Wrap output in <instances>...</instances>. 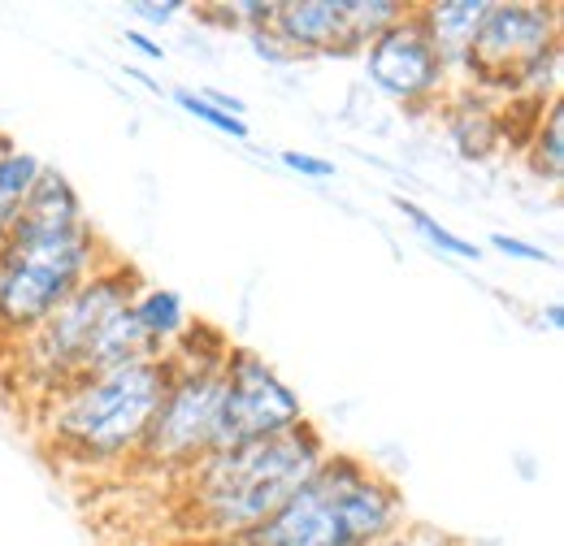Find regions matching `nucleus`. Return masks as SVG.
<instances>
[{"label":"nucleus","instance_id":"nucleus-5","mask_svg":"<svg viewBox=\"0 0 564 546\" xmlns=\"http://www.w3.org/2000/svg\"><path fill=\"white\" fill-rule=\"evenodd\" d=\"M143 286V273L118 256H109L100 270H91L70 299L22 339V373L40 382L44 395H53L57 386H66L74 378L87 373L91 347L100 339V330L131 308L135 291Z\"/></svg>","mask_w":564,"mask_h":546},{"label":"nucleus","instance_id":"nucleus-3","mask_svg":"<svg viewBox=\"0 0 564 546\" xmlns=\"http://www.w3.org/2000/svg\"><path fill=\"white\" fill-rule=\"evenodd\" d=\"M170 386L165 356H143L118 369L83 373L48 395L44 434L53 438L57 456L78 469L122 465L140 456L148 421Z\"/></svg>","mask_w":564,"mask_h":546},{"label":"nucleus","instance_id":"nucleus-2","mask_svg":"<svg viewBox=\"0 0 564 546\" xmlns=\"http://www.w3.org/2000/svg\"><path fill=\"white\" fill-rule=\"evenodd\" d=\"M404 521L395 481L352 451H330L265 525L230 546H378Z\"/></svg>","mask_w":564,"mask_h":546},{"label":"nucleus","instance_id":"nucleus-11","mask_svg":"<svg viewBox=\"0 0 564 546\" xmlns=\"http://www.w3.org/2000/svg\"><path fill=\"white\" fill-rule=\"evenodd\" d=\"M491 0H430L417 4V22H422L430 48L438 53V62L447 69V78H465L469 74V53L478 40V26L487 18Z\"/></svg>","mask_w":564,"mask_h":546},{"label":"nucleus","instance_id":"nucleus-18","mask_svg":"<svg viewBox=\"0 0 564 546\" xmlns=\"http://www.w3.org/2000/svg\"><path fill=\"white\" fill-rule=\"evenodd\" d=\"M378 546H469L465 538H456V534H447V529H438V525H425V521H404L387 543Z\"/></svg>","mask_w":564,"mask_h":546},{"label":"nucleus","instance_id":"nucleus-16","mask_svg":"<svg viewBox=\"0 0 564 546\" xmlns=\"http://www.w3.org/2000/svg\"><path fill=\"white\" fill-rule=\"evenodd\" d=\"M391 205H395V212L422 234L430 248H438L443 256H456V261H482V248L474 243V239H460L456 230H447L434 212H425L417 200H409V196H391Z\"/></svg>","mask_w":564,"mask_h":546},{"label":"nucleus","instance_id":"nucleus-21","mask_svg":"<svg viewBox=\"0 0 564 546\" xmlns=\"http://www.w3.org/2000/svg\"><path fill=\"white\" fill-rule=\"evenodd\" d=\"M279 161H282V170H291V174H300V178H313V183H326V178L339 174L335 161L313 156V152H279Z\"/></svg>","mask_w":564,"mask_h":546},{"label":"nucleus","instance_id":"nucleus-20","mask_svg":"<svg viewBox=\"0 0 564 546\" xmlns=\"http://www.w3.org/2000/svg\"><path fill=\"white\" fill-rule=\"evenodd\" d=\"M491 252L499 256H508V261H530V265H552V252H543L539 243H530V239H517V234H503V230H495L491 234Z\"/></svg>","mask_w":564,"mask_h":546},{"label":"nucleus","instance_id":"nucleus-9","mask_svg":"<svg viewBox=\"0 0 564 546\" xmlns=\"http://www.w3.org/2000/svg\"><path fill=\"white\" fill-rule=\"evenodd\" d=\"M217 391H221V373L170 369V386H165L161 404H156L152 421H148L140 460L156 465V469L192 473L209 456Z\"/></svg>","mask_w":564,"mask_h":546},{"label":"nucleus","instance_id":"nucleus-7","mask_svg":"<svg viewBox=\"0 0 564 546\" xmlns=\"http://www.w3.org/2000/svg\"><path fill=\"white\" fill-rule=\"evenodd\" d=\"M556 44H561V4L491 0L487 18L478 26L474 53H469L465 87L499 105V100H508V78Z\"/></svg>","mask_w":564,"mask_h":546},{"label":"nucleus","instance_id":"nucleus-17","mask_svg":"<svg viewBox=\"0 0 564 546\" xmlns=\"http://www.w3.org/2000/svg\"><path fill=\"white\" fill-rule=\"evenodd\" d=\"M170 100L187 113V118H196V122H205L209 131H217V135H226V139H248L252 131H248V122L243 118H230L226 109H217L213 100H205L200 91H192V87H174L170 91Z\"/></svg>","mask_w":564,"mask_h":546},{"label":"nucleus","instance_id":"nucleus-1","mask_svg":"<svg viewBox=\"0 0 564 546\" xmlns=\"http://www.w3.org/2000/svg\"><path fill=\"white\" fill-rule=\"evenodd\" d=\"M330 456L326 434L313 421H300L274 438L213 451L187 473V512L200 534L239 543L265 525L282 503L317 473Z\"/></svg>","mask_w":564,"mask_h":546},{"label":"nucleus","instance_id":"nucleus-19","mask_svg":"<svg viewBox=\"0 0 564 546\" xmlns=\"http://www.w3.org/2000/svg\"><path fill=\"white\" fill-rule=\"evenodd\" d=\"M248 35V48L265 62V66H295L300 57H295V48L282 40L274 26H261V31H243Z\"/></svg>","mask_w":564,"mask_h":546},{"label":"nucleus","instance_id":"nucleus-14","mask_svg":"<svg viewBox=\"0 0 564 546\" xmlns=\"http://www.w3.org/2000/svg\"><path fill=\"white\" fill-rule=\"evenodd\" d=\"M40 170H44V161L35 152H26L9 135H0V243L9 239L18 212H22L35 178H40Z\"/></svg>","mask_w":564,"mask_h":546},{"label":"nucleus","instance_id":"nucleus-10","mask_svg":"<svg viewBox=\"0 0 564 546\" xmlns=\"http://www.w3.org/2000/svg\"><path fill=\"white\" fill-rule=\"evenodd\" d=\"M365 62V78L395 100L409 113H425L438 109L443 96L452 91V78L438 62V53L430 48L422 22H417V4L409 9V18H400L395 26H387L382 35H373L360 53Z\"/></svg>","mask_w":564,"mask_h":546},{"label":"nucleus","instance_id":"nucleus-23","mask_svg":"<svg viewBox=\"0 0 564 546\" xmlns=\"http://www.w3.org/2000/svg\"><path fill=\"white\" fill-rule=\"evenodd\" d=\"M127 44L140 53L143 62H165V48H161V40H152L148 31H127Z\"/></svg>","mask_w":564,"mask_h":546},{"label":"nucleus","instance_id":"nucleus-22","mask_svg":"<svg viewBox=\"0 0 564 546\" xmlns=\"http://www.w3.org/2000/svg\"><path fill=\"white\" fill-rule=\"evenodd\" d=\"M183 9L187 4H178V0H135V4H127V13L140 18L143 26H170Z\"/></svg>","mask_w":564,"mask_h":546},{"label":"nucleus","instance_id":"nucleus-12","mask_svg":"<svg viewBox=\"0 0 564 546\" xmlns=\"http://www.w3.org/2000/svg\"><path fill=\"white\" fill-rule=\"evenodd\" d=\"M443 122H447V139L452 148L465 156V161H491L495 152H503L508 143V122H503V109L469 91V87H456L443 96Z\"/></svg>","mask_w":564,"mask_h":546},{"label":"nucleus","instance_id":"nucleus-6","mask_svg":"<svg viewBox=\"0 0 564 546\" xmlns=\"http://www.w3.org/2000/svg\"><path fill=\"white\" fill-rule=\"evenodd\" d=\"M300 421H308L304 400L274 373V364H265V356L252 351V347H230V356L221 364L209 456L274 438V434L300 425Z\"/></svg>","mask_w":564,"mask_h":546},{"label":"nucleus","instance_id":"nucleus-13","mask_svg":"<svg viewBox=\"0 0 564 546\" xmlns=\"http://www.w3.org/2000/svg\"><path fill=\"white\" fill-rule=\"evenodd\" d=\"M131 317H135L143 342H148V351H152L156 360L178 342V335H183L187 321H192L183 295L170 291V286H156V282H143L140 291H135V299H131Z\"/></svg>","mask_w":564,"mask_h":546},{"label":"nucleus","instance_id":"nucleus-25","mask_svg":"<svg viewBox=\"0 0 564 546\" xmlns=\"http://www.w3.org/2000/svg\"><path fill=\"white\" fill-rule=\"evenodd\" d=\"M543 321H547V330H561V326H564V308H561V299H552V304L543 308Z\"/></svg>","mask_w":564,"mask_h":546},{"label":"nucleus","instance_id":"nucleus-24","mask_svg":"<svg viewBox=\"0 0 564 546\" xmlns=\"http://www.w3.org/2000/svg\"><path fill=\"white\" fill-rule=\"evenodd\" d=\"M200 96H205V100H213L217 109H226L230 118H248V109H243V100H239V96H226V91H217V87H205Z\"/></svg>","mask_w":564,"mask_h":546},{"label":"nucleus","instance_id":"nucleus-15","mask_svg":"<svg viewBox=\"0 0 564 546\" xmlns=\"http://www.w3.org/2000/svg\"><path fill=\"white\" fill-rule=\"evenodd\" d=\"M525 161L534 170L539 183L547 187H561L564 178V113H561V100H552L539 122L530 127V143H525Z\"/></svg>","mask_w":564,"mask_h":546},{"label":"nucleus","instance_id":"nucleus-4","mask_svg":"<svg viewBox=\"0 0 564 546\" xmlns=\"http://www.w3.org/2000/svg\"><path fill=\"white\" fill-rule=\"evenodd\" d=\"M105 261L109 248L87 217L48 221L18 212L9 239L0 243V330L26 339Z\"/></svg>","mask_w":564,"mask_h":546},{"label":"nucleus","instance_id":"nucleus-8","mask_svg":"<svg viewBox=\"0 0 564 546\" xmlns=\"http://www.w3.org/2000/svg\"><path fill=\"white\" fill-rule=\"evenodd\" d=\"M413 4L404 0H279L274 31L295 48L300 62L308 57H360L373 35L409 18Z\"/></svg>","mask_w":564,"mask_h":546}]
</instances>
